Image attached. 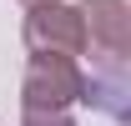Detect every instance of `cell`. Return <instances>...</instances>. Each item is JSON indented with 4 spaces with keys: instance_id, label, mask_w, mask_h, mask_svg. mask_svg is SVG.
Masks as SVG:
<instances>
[{
    "instance_id": "cell-1",
    "label": "cell",
    "mask_w": 131,
    "mask_h": 126,
    "mask_svg": "<svg viewBox=\"0 0 131 126\" xmlns=\"http://www.w3.org/2000/svg\"><path fill=\"white\" fill-rule=\"evenodd\" d=\"M81 101L86 106V71L71 56H30L25 81H20V106L30 111H66Z\"/></svg>"
},
{
    "instance_id": "cell-2",
    "label": "cell",
    "mask_w": 131,
    "mask_h": 126,
    "mask_svg": "<svg viewBox=\"0 0 131 126\" xmlns=\"http://www.w3.org/2000/svg\"><path fill=\"white\" fill-rule=\"evenodd\" d=\"M20 35H25V50H30V56H71V61L86 56L81 10H76V5H61V0H50V5H30Z\"/></svg>"
},
{
    "instance_id": "cell-4",
    "label": "cell",
    "mask_w": 131,
    "mask_h": 126,
    "mask_svg": "<svg viewBox=\"0 0 131 126\" xmlns=\"http://www.w3.org/2000/svg\"><path fill=\"white\" fill-rule=\"evenodd\" d=\"M20 5H50V0H20Z\"/></svg>"
},
{
    "instance_id": "cell-3",
    "label": "cell",
    "mask_w": 131,
    "mask_h": 126,
    "mask_svg": "<svg viewBox=\"0 0 131 126\" xmlns=\"http://www.w3.org/2000/svg\"><path fill=\"white\" fill-rule=\"evenodd\" d=\"M20 126H76V121H71V111H30L25 106Z\"/></svg>"
}]
</instances>
